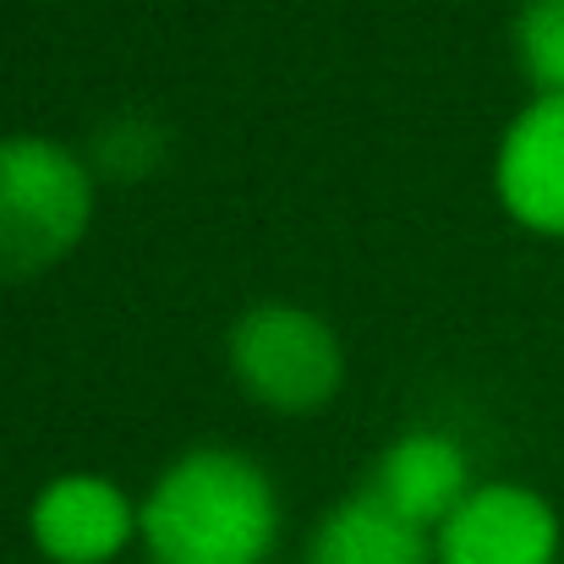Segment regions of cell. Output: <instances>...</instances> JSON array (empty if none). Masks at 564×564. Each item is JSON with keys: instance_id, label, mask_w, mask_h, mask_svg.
I'll use <instances>...</instances> for the list:
<instances>
[{"instance_id": "cell-1", "label": "cell", "mask_w": 564, "mask_h": 564, "mask_svg": "<svg viewBox=\"0 0 564 564\" xmlns=\"http://www.w3.org/2000/svg\"><path fill=\"white\" fill-rule=\"evenodd\" d=\"M274 538V482L236 449H192L143 499V543L154 564H263Z\"/></svg>"}, {"instance_id": "cell-2", "label": "cell", "mask_w": 564, "mask_h": 564, "mask_svg": "<svg viewBox=\"0 0 564 564\" xmlns=\"http://www.w3.org/2000/svg\"><path fill=\"white\" fill-rule=\"evenodd\" d=\"M94 176L50 138H0V280L55 269L88 230Z\"/></svg>"}, {"instance_id": "cell-3", "label": "cell", "mask_w": 564, "mask_h": 564, "mask_svg": "<svg viewBox=\"0 0 564 564\" xmlns=\"http://www.w3.org/2000/svg\"><path fill=\"white\" fill-rule=\"evenodd\" d=\"M230 373L258 405L302 416L335 400L346 362L324 318L291 302H263L230 329Z\"/></svg>"}, {"instance_id": "cell-4", "label": "cell", "mask_w": 564, "mask_h": 564, "mask_svg": "<svg viewBox=\"0 0 564 564\" xmlns=\"http://www.w3.org/2000/svg\"><path fill=\"white\" fill-rule=\"evenodd\" d=\"M438 564H554L560 516L543 494L516 482H488L460 499V510L433 532Z\"/></svg>"}, {"instance_id": "cell-5", "label": "cell", "mask_w": 564, "mask_h": 564, "mask_svg": "<svg viewBox=\"0 0 564 564\" xmlns=\"http://www.w3.org/2000/svg\"><path fill=\"white\" fill-rule=\"evenodd\" d=\"M28 527L50 564H110L143 532V510H132V499L110 477L72 471L33 499Z\"/></svg>"}, {"instance_id": "cell-6", "label": "cell", "mask_w": 564, "mask_h": 564, "mask_svg": "<svg viewBox=\"0 0 564 564\" xmlns=\"http://www.w3.org/2000/svg\"><path fill=\"white\" fill-rule=\"evenodd\" d=\"M499 197L538 230L564 236V94H538L499 143Z\"/></svg>"}, {"instance_id": "cell-7", "label": "cell", "mask_w": 564, "mask_h": 564, "mask_svg": "<svg viewBox=\"0 0 564 564\" xmlns=\"http://www.w3.org/2000/svg\"><path fill=\"white\" fill-rule=\"evenodd\" d=\"M368 488L394 516L416 521L422 532H438L471 494V466L449 433H405L378 455Z\"/></svg>"}, {"instance_id": "cell-8", "label": "cell", "mask_w": 564, "mask_h": 564, "mask_svg": "<svg viewBox=\"0 0 564 564\" xmlns=\"http://www.w3.org/2000/svg\"><path fill=\"white\" fill-rule=\"evenodd\" d=\"M433 538L394 516L373 488L351 494L324 516V527L307 543V564H433Z\"/></svg>"}, {"instance_id": "cell-9", "label": "cell", "mask_w": 564, "mask_h": 564, "mask_svg": "<svg viewBox=\"0 0 564 564\" xmlns=\"http://www.w3.org/2000/svg\"><path fill=\"white\" fill-rule=\"evenodd\" d=\"M516 55L538 94H564V0H527L516 22Z\"/></svg>"}]
</instances>
